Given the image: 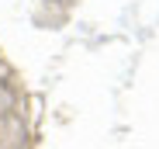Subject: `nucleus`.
<instances>
[]
</instances>
